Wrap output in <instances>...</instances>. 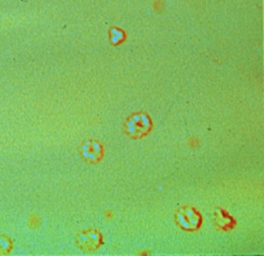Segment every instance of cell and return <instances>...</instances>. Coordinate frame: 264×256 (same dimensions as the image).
<instances>
[{
  "instance_id": "1",
  "label": "cell",
  "mask_w": 264,
  "mask_h": 256,
  "mask_svg": "<svg viewBox=\"0 0 264 256\" xmlns=\"http://www.w3.org/2000/svg\"><path fill=\"white\" fill-rule=\"evenodd\" d=\"M127 132L133 137H141L147 134L150 130L151 122L147 116L144 114L136 115L129 120L127 125Z\"/></svg>"
},
{
  "instance_id": "2",
  "label": "cell",
  "mask_w": 264,
  "mask_h": 256,
  "mask_svg": "<svg viewBox=\"0 0 264 256\" xmlns=\"http://www.w3.org/2000/svg\"><path fill=\"white\" fill-rule=\"evenodd\" d=\"M178 223L186 231L197 229L201 225V217L199 213L192 208H186L178 213Z\"/></svg>"
},
{
  "instance_id": "3",
  "label": "cell",
  "mask_w": 264,
  "mask_h": 256,
  "mask_svg": "<svg viewBox=\"0 0 264 256\" xmlns=\"http://www.w3.org/2000/svg\"><path fill=\"white\" fill-rule=\"evenodd\" d=\"M103 154L102 145L96 141H87L81 147V155L90 162H99Z\"/></svg>"
},
{
  "instance_id": "4",
  "label": "cell",
  "mask_w": 264,
  "mask_h": 256,
  "mask_svg": "<svg viewBox=\"0 0 264 256\" xmlns=\"http://www.w3.org/2000/svg\"><path fill=\"white\" fill-rule=\"evenodd\" d=\"M78 243L82 249L91 251L99 248L101 244V236L96 231H86L78 237Z\"/></svg>"
},
{
  "instance_id": "5",
  "label": "cell",
  "mask_w": 264,
  "mask_h": 256,
  "mask_svg": "<svg viewBox=\"0 0 264 256\" xmlns=\"http://www.w3.org/2000/svg\"><path fill=\"white\" fill-rule=\"evenodd\" d=\"M10 242L7 239L0 237V253L7 252L10 249Z\"/></svg>"
}]
</instances>
